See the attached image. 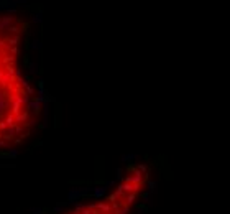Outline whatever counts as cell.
Instances as JSON below:
<instances>
[{
  "mask_svg": "<svg viewBox=\"0 0 230 214\" xmlns=\"http://www.w3.org/2000/svg\"><path fill=\"white\" fill-rule=\"evenodd\" d=\"M21 28L0 17V145L21 140L31 127L28 86L18 69Z\"/></svg>",
  "mask_w": 230,
  "mask_h": 214,
  "instance_id": "obj_1",
  "label": "cell"
},
{
  "mask_svg": "<svg viewBox=\"0 0 230 214\" xmlns=\"http://www.w3.org/2000/svg\"><path fill=\"white\" fill-rule=\"evenodd\" d=\"M143 175L145 173L135 170L133 176H128L125 181H122L108 196L99 199L97 203L76 207L66 214H128L130 207L133 206L135 199L143 189V183L146 178Z\"/></svg>",
  "mask_w": 230,
  "mask_h": 214,
  "instance_id": "obj_2",
  "label": "cell"
}]
</instances>
